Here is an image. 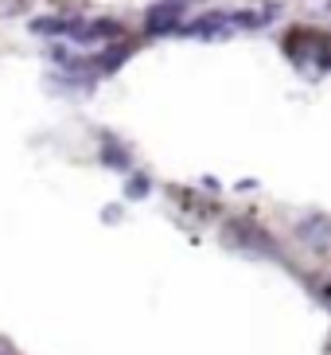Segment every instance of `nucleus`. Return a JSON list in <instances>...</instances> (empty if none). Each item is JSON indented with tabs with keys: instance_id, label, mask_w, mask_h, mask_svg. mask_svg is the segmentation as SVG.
Segmentation results:
<instances>
[{
	"instance_id": "nucleus-1",
	"label": "nucleus",
	"mask_w": 331,
	"mask_h": 355,
	"mask_svg": "<svg viewBox=\"0 0 331 355\" xmlns=\"http://www.w3.org/2000/svg\"><path fill=\"white\" fill-rule=\"evenodd\" d=\"M176 24H179V4H156V8L148 12L145 28L152 35H164V32H176Z\"/></svg>"
},
{
	"instance_id": "nucleus-2",
	"label": "nucleus",
	"mask_w": 331,
	"mask_h": 355,
	"mask_svg": "<svg viewBox=\"0 0 331 355\" xmlns=\"http://www.w3.org/2000/svg\"><path fill=\"white\" fill-rule=\"evenodd\" d=\"M125 191H129V199H141V196H145V191H148V180H145V176H133V180H129V188H125Z\"/></svg>"
}]
</instances>
